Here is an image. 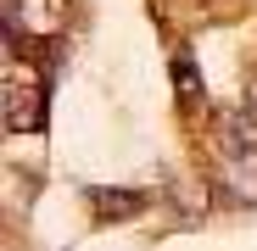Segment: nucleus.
I'll use <instances>...</instances> for the list:
<instances>
[{
	"label": "nucleus",
	"mask_w": 257,
	"mask_h": 251,
	"mask_svg": "<svg viewBox=\"0 0 257 251\" xmlns=\"http://www.w3.org/2000/svg\"><path fill=\"white\" fill-rule=\"evenodd\" d=\"M246 117H251V123H257V73H251V78H246Z\"/></svg>",
	"instance_id": "20e7f679"
},
{
	"label": "nucleus",
	"mask_w": 257,
	"mask_h": 251,
	"mask_svg": "<svg viewBox=\"0 0 257 251\" xmlns=\"http://www.w3.org/2000/svg\"><path fill=\"white\" fill-rule=\"evenodd\" d=\"M6 129L12 134L45 129V78H39L34 62L17 67V51H6Z\"/></svg>",
	"instance_id": "f03ea898"
},
{
	"label": "nucleus",
	"mask_w": 257,
	"mask_h": 251,
	"mask_svg": "<svg viewBox=\"0 0 257 251\" xmlns=\"http://www.w3.org/2000/svg\"><path fill=\"white\" fill-rule=\"evenodd\" d=\"M212 184H218V195L229 206H257V123L251 117L240 123V129H224Z\"/></svg>",
	"instance_id": "f257e3e1"
},
{
	"label": "nucleus",
	"mask_w": 257,
	"mask_h": 251,
	"mask_svg": "<svg viewBox=\"0 0 257 251\" xmlns=\"http://www.w3.org/2000/svg\"><path fill=\"white\" fill-rule=\"evenodd\" d=\"M90 206H101V218H135L151 206L146 190H90Z\"/></svg>",
	"instance_id": "7ed1b4c3"
}]
</instances>
